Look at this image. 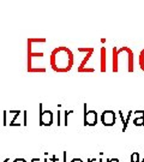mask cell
Returning a JSON list of instances; mask_svg holds the SVG:
<instances>
[{
	"label": "cell",
	"instance_id": "277c9868",
	"mask_svg": "<svg viewBox=\"0 0 144 162\" xmlns=\"http://www.w3.org/2000/svg\"><path fill=\"white\" fill-rule=\"evenodd\" d=\"M53 123V114L51 111H41L40 113V125L42 126H49Z\"/></svg>",
	"mask_w": 144,
	"mask_h": 162
},
{
	"label": "cell",
	"instance_id": "30bf717a",
	"mask_svg": "<svg viewBox=\"0 0 144 162\" xmlns=\"http://www.w3.org/2000/svg\"><path fill=\"white\" fill-rule=\"evenodd\" d=\"M13 162H25V160L24 159H16Z\"/></svg>",
	"mask_w": 144,
	"mask_h": 162
},
{
	"label": "cell",
	"instance_id": "3957f363",
	"mask_svg": "<svg viewBox=\"0 0 144 162\" xmlns=\"http://www.w3.org/2000/svg\"><path fill=\"white\" fill-rule=\"evenodd\" d=\"M101 121L105 126H113L115 124V113L113 111H105L102 113Z\"/></svg>",
	"mask_w": 144,
	"mask_h": 162
},
{
	"label": "cell",
	"instance_id": "52a82bcc",
	"mask_svg": "<svg viewBox=\"0 0 144 162\" xmlns=\"http://www.w3.org/2000/svg\"><path fill=\"white\" fill-rule=\"evenodd\" d=\"M139 66H141V69L144 71V49L139 54Z\"/></svg>",
	"mask_w": 144,
	"mask_h": 162
},
{
	"label": "cell",
	"instance_id": "ba28073f",
	"mask_svg": "<svg viewBox=\"0 0 144 162\" xmlns=\"http://www.w3.org/2000/svg\"><path fill=\"white\" fill-rule=\"evenodd\" d=\"M131 162H139V154L137 151H135L131 155Z\"/></svg>",
	"mask_w": 144,
	"mask_h": 162
},
{
	"label": "cell",
	"instance_id": "7a4b0ae2",
	"mask_svg": "<svg viewBox=\"0 0 144 162\" xmlns=\"http://www.w3.org/2000/svg\"><path fill=\"white\" fill-rule=\"evenodd\" d=\"M84 125L87 126H94L96 125V123H97V113H96L95 111H89L87 112V105L84 106Z\"/></svg>",
	"mask_w": 144,
	"mask_h": 162
},
{
	"label": "cell",
	"instance_id": "4fadbf2b",
	"mask_svg": "<svg viewBox=\"0 0 144 162\" xmlns=\"http://www.w3.org/2000/svg\"><path fill=\"white\" fill-rule=\"evenodd\" d=\"M115 162H119V160H118V159H116V160H115Z\"/></svg>",
	"mask_w": 144,
	"mask_h": 162
},
{
	"label": "cell",
	"instance_id": "9c48e42d",
	"mask_svg": "<svg viewBox=\"0 0 144 162\" xmlns=\"http://www.w3.org/2000/svg\"><path fill=\"white\" fill-rule=\"evenodd\" d=\"M70 113H72V112H65V125H67V115H68V114H70Z\"/></svg>",
	"mask_w": 144,
	"mask_h": 162
},
{
	"label": "cell",
	"instance_id": "7c38bea8",
	"mask_svg": "<svg viewBox=\"0 0 144 162\" xmlns=\"http://www.w3.org/2000/svg\"><path fill=\"white\" fill-rule=\"evenodd\" d=\"M66 157H67L66 156V153H64V162H66Z\"/></svg>",
	"mask_w": 144,
	"mask_h": 162
},
{
	"label": "cell",
	"instance_id": "6da1fadb",
	"mask_svg": "<svg viewBox=\"0 0 144 162\" xmlns=\"http://www.w3.org/2000/svg\"><path fill=\"white\" fill-rule=\"evenodd\" d=\"M72 53L66 47H59L52 52L51 64L52 67L58 72H66L72 67Z\"/></svg>",
	"mask_w": 144,
	"mask_h": 162
},
{
	"label": "cell",
	"instance_id": "8992f818",
	"mask_svg": "<svg viewBox=\"0 0 144 162\" xmlns=\"http://www.w3.org/2000/svg\"><path fill=\"white\" fill-rule=\"evenodd\" d=\"M133 124L136 126H143L144 125V114H142V115L138 117V118H135L133 119Z\"/></svg>",
	"mask_w": 144,
	"mask_h": 162
},
{
	"label": "cell",
	"instance_id": "8fae6325",
	"mask_svg": "<svg viewBox=\"0 0 144 162\" xmlns=\"http://www.w3.org/2000/svg\"><path fill=\"white\" fill-rule=\"evenodd\" d=\"M71 162H83V161H82L80 159H73Z\"/></svg>",
	"mask_w": 144,
	"mask_h": 162
},
{
	"label": "cell",
	"instance_id": "5b68a950",
	"mask_svg": "<svg viewBox=\"0 0 144 162\" xmlns=\"http://www.w3.org/2000/svg\"><path fill=\"white\" fill-rule=\"evenodd\" d=\"M101 53H102V57H101V70L102 71H106V49L105 48H102V51H101Z\"/></svg>",
	"mask_w": 144,
	"mask_h": 162
}]
</instances>
